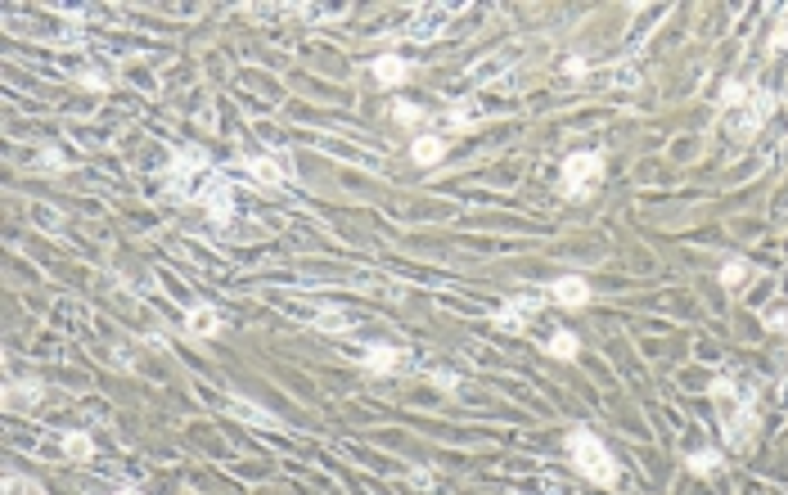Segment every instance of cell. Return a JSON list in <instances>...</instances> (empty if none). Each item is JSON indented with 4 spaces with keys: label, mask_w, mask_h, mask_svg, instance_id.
<instances>
[{
    "label": "cell",
    "mask_w": 788,
    "mask_h": 495,
    "mask_svg": "<svg viewBox=\"0 0 788 495\" xmlns=\"http://www.w3.org/2000/svg\"><path fill=\"white\" fill-rule=\"evenodd\" d=\"M541 306H545V293H514V297L500 306L496 324H500L505 333H523V329L541 315Z\"/></svg>",
    "instance_id": "cell-5"
},
{
    "label": "cell",
    "mask_w": 788,
    "mask_h": 495,
    "mask_svg": "<svg viewBox=\"0 0 788 495\" xmlns=\"http://www.w3.org/2000/svg\"><path fill=\"white\" fill-rule=\"evenodd\" d=\"M411 77V64L406 59H397V55H378L374 59V82L378 86H402Z\"/></svg>",
    "instance_id": "cell-9"
},
{
    "label": "cell",
    "mask_w": 788,
    "mask_h": 495,
    "mask_svg": "<svg viewBox=\"0 0 788 495\" xmlns=\"http://www.w3.org/2000/svg\"><path fill=\"white\" fill-rule=\"evenodd\" d=\"M685 468H689V473H698V477L721 473V455H716V450H694V455L685 459Z\"/></svg>",
    "instance_id": "cell-19"
},
{
    "label": "cell",
    "mask_w": 788,
    "mask_h": 495,
    "mask_svg": "<svg viewBox=\"0 0 788 495\" xmlns=\"http://www.w3.org/2000/svg\"><path fill=\"white\" fill-rule=\"evenodd\" d=\"M243 172H248L257 185H284V181H288L284 163H275V158H248V163H243Z\"/></svg>",
    "instance_id": "cell-10"
},
{
    "label": "cell",
    "mask_w": 788,
    "mask_h": 495,
    "mask_svg": "<svg viewBox=\"0 0 788 495\" xmlns=\"http://www.w3.org/2000/svg\"><path fill=\"white\" fill-rule=\"evenodd\" d=\"M775 109V95L770 91H752L748 95V104H739V109H730L725 113V127H730V136L734 140H752L757 131H761V122H766V113Z\"/></svg>",
    "instance_id": "cell-4"
},
{
    "label": "cell",
    "mask_w": 788,
    "mask_h": 495,
    "mask_svg": "<svg viewBox=\"0 0 788 495\" xmlns=\"http://www.w3.org/2000/svg\"><path fill=\"white\" fill-rule=\"evenodd\" d=\"M712 396L725 405V419H721V432L734 450L752 446L757 441V405H752V392L739 387L734 378H716L712 383Z\"/></svg>",
    "instance_id": "cell-1"
},
{
    "label": "cell",
    "mask_w": 788,
    "mask_h": 495,
    "mask_svg": "<svg viewBox=\"0 0 788 495\" xmlns=\"http://www.w3.org/2000/svg\"><path fill=\"white\" fill-rule=\"evenodd\" d=\"M5 495H46L32 477H23V473H5Z\"/></svg>",
    "instance_id": "cell-21"
},
{
    "label": "cell",
    "mask_w": 788,
    "mask_h": 495,
    "mask_svg": "<svg viewBox=\"0 0 788 495\" xmlns=\"http://www.w3.org/2000/svg\"><path fill=\"white\" fill-rule=\"evenodd\" d=\"M41 401V383H10L5 387V410H23Z\"/></svg>",
    "instance_id": "cell-14"
},
{
    "label": "cell",
    "mask_w": 788,
    "mask_h": 495,
    "mask_svg": "<svg viewBox=\"0 0 788 495\" xmlns=\"http://www.w3.org/2000/svg\"><path fill=\"white\" fill-rule=\"evenodd\" d=\"M392 118H397L402 127H420V122H424L429 113H424L420 104H397V109H392Z\"/></svg>",
    "instance_id": "cell-22"
},
{
    "label": "cell",
    "mask_w": 788,
    "mask_h": 495,
    "mask_svg": "<svg viewBox=\"0 0 788 495\" xmlns=\"http://www.w3.org/2000/svg\"><path fill=\"white\" fill-rule=\"evenodd\" d=\"M766 329H770V333H784V329H788V306H770V311H766Z\"/></svg>",
    "instance_id": "cell-23"
},
{
    "label": "cell",
    "mask_w": 788,
    "mask_h": 495,
    "mask_svg": "<svg viewBox=\"0 0 788 495\" xmlns=\"http://www.w3.org/2000/svg\"><path fill=\"white\" fill-rule=\"evenodd\" d=\"M770 46H775V50H788V32H775V37H770Z\"/></svg>",
    "instance_id": "cell-25"
},
{
    "label": "cell",
    "mask_w": 788,
    "mask_h": 495,
    "mask_svg": "<svg viewBox=\"0 0 788 495\" xmlns=\"http://www.w3.org/2000/svg\"><path fill=\"white\" fill-rule=\"evenodd\" d=\"M748 275H752V266H748V261H743V257H730V261H725V266H721V284H725V288H730V293H739V288H743V279H748Z\"/></svg>",
    "instance_id": "cell-17"
},
{
    "label": "cell",
    "mask_w": 788,
    "mask_h": 495,
    "mask_svg": "<svg viewBox=\"0 0 788 495\" xmlns=\"http://www.w3.org/2000/svg\"><path fill=\"white\" fill-rule=\"evenodd\" d=\"M577 351H581V342H577L568 329H559V333L550 338V356H554V360H577Z\"/></svg>",
    "instance_id": "cell-18"
},
{
    "label": "cell",
    "mask_w": 788,
    "mask_h": 495,
    "mask_svg": "<svg viewBox=\"0 0 788 495\" xmlns=\"http://www.w3.org/2000/svg\"><path fill=\"white\" fill-rule=\"evenodd\" d=\"M550 297H554L563 311H581V306L590 302V284H586V279H577V275H563V279H554V284H550Z\"/></svg>",
    "instance_id": "cell-7"
},
{
    "label": "cell",
    "mask_w": 788,
    "mask_h": 495,
    "mask_svg": "<svg viewBox=\"0 0 788 495\" xmlns=\"http://www.w3.org/2000/svg\"><path fill=\"white\" fill-rule=\"evenodd\" d=\"M451 14H456L451 5H438L433 14H420V19H415V28H411V37H415V41H429V37H438V32H442L438 23H447Z\"/></svg>",
    "instance_id": "cell-13"
},
{
    "label": "cell",
    "mask_w": 788,
    "mask_h": 495,
    "mask_svg": "<svg viewBox=\"0 0 788 495\" xmlns=\"http://www.w3.org/2000/svg\"><path fill=\"white\" fill-rule=\"evenodd\" d=\"M311 320H315V324H320L324 333H342V329H351V324H356V320H351V315H347L342 306H320V311H315Z\"/></svg>",
    "instance_id": "cell-15"
},
{
    "label": "cell",
    "mask_w": 788,
    "mask_h": 495,
    "mask_svg": "<svg viewBox=\"0 0 788 495\" xmlns=\"http://www.w3.org/2000/svg\"><path fill=\"white\" fill-rule=\"evenodd\" d=\"M37 163H41L46 172H59V167H64V154H59V149H41V158H37Z\"/></svg>",
    "instance_id": "cell-24"
},
{
    "label": "cell",
    "mask_w": 788,
    "mask_h": 495,
    "mask_svg": "<svg viewBox=\"0 0 788 495\" xmlns=\"http://www.w3.org/2000/svg\"><path fill=\"white\" fill-rule=\"evenodd\" d=\"M360 365L369 374H402V369H411V351L406 347H392V342H369L360 351Z\"/></svg>",
    "instance_id": "cell-6"
},
{
    "label": "cell",
    "mask_w": 788,
    "mask_h": 495,
    "mask_svg": "<svg viewBox=\"0 0 788 495\" xmlns=\"http://www.w3.org/2000/svg\"><path fill=\"white\" fill-rule=\"evenodd\" d=\"M118 495H140V491H136V486H127V491H118Z\"/></svg>",
    "instance_id": "cell-26"
},
{
    "label": "cell",
    "mask_w": 788,
    "mask_h": 495,
    "mask_svg": "<svg viewBox=\"0 0 788 495\" xmlns=\"http://www.w3.org/2000/svg\"><path fill=\"white\" fill-rule=\"evenodd\" d=\"M442 154H447V140H442V136H420V140L411 145V158H415L420 167H433V163H442Z\"/></svg>",
    "instance_id": "cell-12"
},
{
    "label": "cell",
    "mask_w": 788,
    "mask_h": 495,
    "mask_svg": "<svg viewBox=\"0 0 788 495\" xmlns=\"http://www.w3.org/2000/svg\"><path fill=\"white\" fill-rule=\"evenodd\" d=\"M230 414L235 419H243V423H252V428H279V419L270 414V410H261V405H252V401H230Z\"/></svg>",
    "instance_id": "cell-11"
},
{
    "label": "cell",
    "mask_w": 788,
    "mask_h": 495,
    "mask_svg": "<svg viewBox=\"0 0 788 495\" xmlns=\"http://www.w3.org/2000/svg\"><path fill=\"white\" fill-rule=\"evenodd\" d=\"M568 455H572L577 473L590 477L595 486H613V482H617V464H613L608 446H604L590 428H572V432H568Z\"/></svg>",
    "instance_id": "cell-2"
},
{
    "label": "cell",
    "mask_w": 788,
    "mask_h": 495,
    "mask_svg": "<svg viewBox=\"0 0 788 495\" xmlns=\"http://www.w3.org/2000/svg\"><path fill=\"white\" fill-rule=\"evenodd\" d=\"M64 455H68L73 464L91 459V455H95V437H91V432H82V428H77V432H68V437H64Z\"/></svg>",
    "instance_id": "cell-16"
},
{
    "label": "cell",
    "mask_w": 788,
    "mask_h": 495,
    "mask_svg": "<svg viewBox=\"0 0 788 495\" xmlns=\"http://www.w3.org/2000/svg\"><path fill=\"white\" fill-rule=\"evenodd\" d=\"M599 181H604V154H599V149L572 154V158L563 163V194H568V199H590Z\"/></svg>",
    "instance_id": "cell-3"
},
{
    "label": "cell",
    "mask_w": 788,
    "mask_h": 495,
    "mask_svg": "<svg viewBox=\"0 0 788 495\" xmlns=\"http://www.w3.org/2000/svg\"><path fill=\"white\" fill-rule=\"evenodd\" d=\"M748 95H752V91H748L743 82H725V91H721V100H716V104H721V113H730V109L748 104Z\"/></svg>",
    "instance_id": "cell-20"
},
{
    "label": "cell",
    "mask_w": 788,
    "mask_h": 495,
    "mask_svg": "<svg viewBox=\"0 0 788 495\" xmlns=\"http://www.w3.org/2000/svg\"><path fill=\"white\" fill-rule=\"evenodd\" d=\"M221 311H212V306H190V315H185V333L190 338H217L221 333Z\"/></svg>",
    "instance_id": "cell-8"
}]
</instances>
